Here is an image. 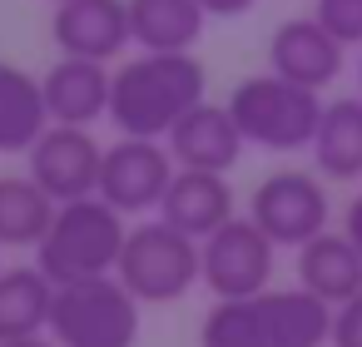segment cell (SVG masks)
<instances>
[{"mask_svg":"<svg viewBox=\"0 0 362 347\" xmlns=\"http://www.w3.org/2000/svg\"><path fill=\"white\" fill-rule=\"evenodd\" d=\"M45 100H50V119L55 124H95L110 119V95H115V70L105 60H80V55H60L45 75Z\"/></svg>","mask_w":362,"mask_h":347,"instance_id":"obj_14","label":"cell"},{"mask_svg":"<svg viewBox=\"0 0 362 347\" xmlns=\"http://www.w3.org/2000/svg\"><path fill=\"white\" fill-rule=\"evenodd\" d=\"M50 124L55 119H50L45 80L0 60V154H30Z\"/></svg>","mask_w":362,"mask_h":347,"instance_id":"obj_16","label":"cell"},{"mask_svg":"<svg viewBox=\"0 0 362 347\" xmlns=\"http://www.w3.org/2000/svg\"><path fill=\"white\" fill-rule=\"evenodd\" d=\"M50 35L60 45V55H80V60H115L124 55V45H134L129 30V0H60Z\"/></svg>","mask_w":362,"mask_h":347,"instance_id":"obj_12","label":"cell"},{"mask_svg":"<svg viewBox=\"0 0 362 347\" xmlns=\"http://www.w3.org/2000/svg\"><path fill=\"white\" fill-rule=\"evenodd\" d=\"M50 337L60 347H134L139 298L119 283V273L60 283L50 307Z\"/></svg>","mask_w":362,"mask_h":347,"instance_id":"obj_6","label":"cell"},{"mask_svg":"<svg viewBox=\"0 0 362 347\" xmlns=\"http://www.w3.org/2000/svg\"><path fill=\"white\" fill-rule=\"evenodd\" d=\"M248 218H253L278 248H303L308 238L327 233V218H332L322 174L278 169V174L258 179V189H253V199H248Z\"/></svg>","mask_w":362,"mask_h":347,"instance_id":"obj_7","label":"cell"},{"mask_svg":"<svg viewBox=\"0 0 362 347\" xmlns=\"http://www.w3.org/2000/svg\"><path fill=\"white\" fill-rule=\"evenodd\" d=\"M199 6L209 11V16H218V20H228V16H248L258 0H199Z\"/></svg>","mask_w":362,"mask_h":347,"instance_id":"obj_24","label":"cell"},{"mask_svg":"<svg viewBox=\"0 0 362 347\" xmlns=\"http://www.w3.org/2000/svg\"><path fill=\"white\" fill-rule=\"evenodd\" d=\"M209 11L199 0H129V30L139 50H194Z\"/></svg>","mask_w":362,"mask_h":347,"instance_id":"obj_21","label":"cell"},{"mask_svg":"<svg viewBox=\"0 0 362 347\" xmlns=\"http://www.w3.org/2000/svg\"><path fill=\"white\" fill-rule=\"evenodd\" d=\"M357 95H362V60H357Z\"/></svg>","mask_w":362,"mask_h":347,"instance_id":"obj_27","label":"cell"},{"mask_svg":"<svg viewBox=\"0 0 362 347\" xmlns=\"http://www.w3.org/2000/svg\"><path fill=\"white\" fill-rule=\"evenodd\" d=\"M342 60H347V45L317 16H293L268 40V70L283 80H298L308 90H327L342 75Z\"/></svg>","mask_w":362,"mask_h":347,"instance_id":"obj_11","label":"cell"},{"mask_svg":"<svg viewBox=\"0 0 362 347\" xmlns=\"http://www.w3.org/2000/svg\"><path fill=\"white\" fill-rule=\"evenodd\" d=\"M159 218L204 243L214 228H223V223L233 218L228 174H214V169H179L174 184H169V194H164V204H159Z\"/></svg>","mask_w":362,"mask_h":347,"instance_id":"obj_15","label":"cell"},{"mask_svg":"<svg viewBox=\"0 0 362 347\" xmlns=\"http://www.w3.org/2000/svg\"><path fill=\"white\" fill-rule=\"evenodd\" d=\"M169 154H174V164L179 169H214V174H228L238 159H243V149H248V139L238 134V124H233V114H228V105H194L174 129H169Z\"/></svg>","mask_w":362,"mask_h":347,"instance_id":"obj_13","label":"cell"},{"mask_svg":"<svg viewBox=\"0 0 362 347\" xmlns=\"http://www.w3.org/2000/svg\"><path fill=\"white\" fill-rule=\"evenodd\" d=\"M298 283L322 302L342 307L362 293V248L347 233H317L298 248Z\"/></svg>","mask_w":362,"mask_h":347,"instance_id":"obj_17","label":"cell"},{"mask_svg":"<svg viewBox=\"0 0 362 347\" xmlns=\"http://www.w3.org/2000/svg\"><path fill=\"white\" fill-rule=\"evenodd\" d=\"M332 347H362V293L332 307Z\"/></svg>","mask_w":362,"mask_h":347,"instance_id":"obj_23","label":"cell"},{"mask_svg":"<svg viewBox=\"0 0 362 347\" xmlns=\"http://www.w3.org/2000/svg\"><path fill=\"white\" fill-rule=\"evenodd\" d=\"M322 110H327L322 90H308V85L283 80L273 70L268 75H248L228 95V114H233L238 134L253 149H268V154L313 149L317 124H322Z\"/></svg>","mask_w":362,"mask_h":347,"instance_id":"obj_3","label":"cell"},{"mask_svg":"<svg viewBox=\"0 0 362 347\" xmlns=\"http://www.w3.org/2000/svg\"><path fill=\"white\" fill-rule=\"evenodd\" d=\"M124 238H129L124 213L115 204H105L100 194H90V199L60 204L50 233L35 248V263H40V273L55 288L60 283H80V278H105V273L119 268Z\"/></svg>","mask_w":362,"mask_h":347,"instance_id":"obj_4","label":"cell"},{"mask_svg":"<svg viewBox=\"0 0 362 347\" xmlns=\"http://www.w3.org/2000/svg\"><path fill=\"white\" fill-rule=\"evenodd\" d=\"M174 174H179V164H174V154H169L164 139H134V134H119V139L105 149L100 199L115 204L124 218H129V213H149V208L164 204Z\"/></svg>","mask_w":362,"mask_h":347,"instance_id":"obj_8","label":"cell"},{"mask_svg":"<svg viewBox=\"0 0 362 347\" xmlns=\"http://www.w3.org/2000/svg\"><path fill=\"white\" fill-rule=\"evenodd\" d=\"M209 100V70L194 50H139L115 70L110 119L134 139H169V129Z\"/></svg>","mask_w":362,"mask_h":347,"instance_id":"obj_1","label":"cell"},{"mask_svg":"<svg viewBox=\"0 0 362 347\" xmlns=\"http://www.w3.org/2000/svg\"><path fill=\"white\" fill-rule=\"evenodd\" d=\"M50 6H60V0H50Z\"/></svg>","mask_w":362,"mask_h":347,"instance_id":"obj_28","label":"cell"},{"mask_svg":"<svg viewBox=\"0 0 362 347\" xmlns=\"http://www.w3.org/2000/svg\"><path fill=\"white\" fill-rule=\"evenodd\" d=\"M313 169L332 184L362 179V95L327 100L317 139H313Z\"/></svg>","mask_w":362,"mask_h":347,"instance_id":"obj_18","label":"cell"},{"mask_svg":"<svg viewBox=\"0 0 362 347\" xmlns=\"http://www.w3.org/2000/svg\"><path fill=\"white\" fill-rule=\"evenodd\" d=\"M313 16L342 45H362V0H313Z\"/></svg>","mask_w":362,"mask_h":347,"instance_id":"obj_22","label":"cell"},{"mask_svg":"<svg viewBox=\"0 0 362 347\" xmlns=\"http://www.w3.org/2000/svg\"><path fill=\"white\" fill-rule=\"evenodd\" d=\"M60 204L30 174H0V248H40Z\"/></svg>","mask_w":362,"mask_h":347,"instance_id":"obj_20","label":"cell"},{"mask_svg":"<svg viewBox=\"0 0 362 347\" xmlns=\"http://www.w3.org/2000/svg\"><path fill=\"white\" fill-rule=\"evenodd\" d=\"M273 238L243 213L204 238V288L214 298H253L273 278Z\"/></svg>","mask_w":362,"mask_h":347,"instance_id":"obj_9","label":"cell"},{"mask_svg":"<svg viewBox=\"0 0 362 347\" xmlns=\"http://www.w3.org/2000/svg\"><path fill=\"white\" fill-rule=\"evenodd\" d=\"M30 179L55 199V204H75L100 194V174H105V144L85 129V124H50L35 149L25 154Z\"/></svg>","mask_w":362,"mask_h":347,"instance_id":"obj_10","label":"cell"},{"mask_svg":"<svg viewBox=\"0 0 362 347\" xmlns=\"http://www.w3.org/2000/svg\"><path fill=\"white\" fill-rule=\"evenodd\" d=\"M55 283L35 268H0V342L50 332Z\"/></svg>","mask_w":362,"mask_h":347,"instance_id":"obj_19","label":"cell"},{"mask_svg":"<svg viewBox=\"0 0 362 347\" xmlns=\"http://www.w3.org/2000/svg\"><path fill=\"white\" fill-rule=\"evenodd\" d=\"M0 347H60L55 337H16V342H0Z\"/></svg>","mask_w":362,"mask_h":347,"instance_id":"obj_26","label":"cell"},{"mask_svg":"<svg viewBox=\"0 0 362 347\" xmlns=\"http://www.w3.org/2000/svg\"><path fill=\"white\" fill-rule=\"evenodd\" d=\"M115 273L139 302H179L194 283H204V243L164 218H144L129 228Z\"/></svg>","mask_w":362,"mask_h":347,"instance_id":"obj_5","label":"cell"},{"mask_svg":"<svg viewBox=\"0 0 362 347\" xmlns=\"http://www.w3.org/2000/svg\"><path fill=\"white\" fill-rule=\"evenodd\" d=\"M342 233H347V238H352V243L362 248V194H357V199L347 204V213H342Z\"/></svg>","mask_w":362,"mask_h":347,"instance_id":"obj_25","label":"cell"},{"mask_svg":"<svg viewBox=\"0 0 362 347\" xmlns=\"http://www.w3.org/2000/svg\"><path fill=\"white\" fill-rule=\"evenodd\" d=\"M204 347H322L332 342V302L298 288L218 298L199 332Z\"/></svg>","mask_w":362,"mask_h":347,"instance_id":"obj_2","label":"cell"}]
</instances>
